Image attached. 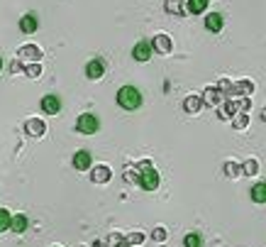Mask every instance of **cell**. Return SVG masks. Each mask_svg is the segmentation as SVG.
Returning a JSON list of instances; mask_svg holds the SVG:
<instances>
[{"label":"cell","instance_id":"obj_1","mask_svg":"<svg viewBox=\"0 0 266 247\" xmlns=\"http://www.w3.org/2000/svg\"><path fill=\"white\" fill-rule=\"evenodd\" d=\"M142 103H144V95L137 86H122L118 91V105L122 110H137L142 108Z\"/></svg>","mask_w":266,"mask_h":247},{"label":"cell","instance_id":"obj_2","mask_svg":"<svg viewBox=\"0 0 266 247\" xmlns=\"http://www.w3.org/2000/svg\"><path fill=\"white\" fill-rule=\"evenodd\" d=\"M76 130L81 135H95L100 130V118L95 113H81L78 120H76Z\"/></svg>","mask_w":266,"mask_h":247},{"label":"cell","instance_id":"obj_3","mask_svg":"<svg viewBox=\"0 0 266 247\" xmlns=\"http://www.w3.org/2000/svg\"><path fill=\"white\" fill-rule=\"evenodd\" d=\"M137 184L142 186L144 191H156L159 184H161V176H159V171H156L154 166H149V169H142V171H139Z\"/></svg>","mask_w":266,"mask_h":247},{"label":"cell","instance_id":"obj_4","mask_svg":"<svg viewBox=\"0 0 266 247\" xmlns=\"http://www.w3.org/2000/svg\"><path fill=\"white\" fill-rule=\"evenodd\" d=\"M151 49L166 57V54L174 52V42H171V37H169L166 32H159V34H154V39H151Z\"/></svg>","mask_w":266,"mask_h":247},{"label":"cell","instance_id":"obj_5","mask_svg":"<svg viewBox=\"0 0 266 247\" xmlns=\"http://www.w3.org/2000/svg\"><path fill=\"white\" fill-rule=\"evenodd\" d=\"M42 113H47V115H57L61 113V98L57 93H47L44 98H42Z\"/></svg>","mask_w":266,"mask_h":247},{"label":"cell","instance_id":"obj_6","mask_svg":"<svg viewBox=\"0 0 266 247\" xmlns=\"http://www.w3.org/2000/svg\"><path fill=\"white\" fill-rule=\"evenodd\" d=\"M151 54H154V49H151V42H147V39H139V42L134 44V49H132V57H134L137 62H149Z\"/></svg>","mask_w":266,"mask_h":247},{"label":"cell","instance_id":"obj_7","mask_svg":"<svg viewBox=\"0 0 266 247\" xmlns=\"http://www.w3.org/2000/svg\"><path fill=\"white\" fill-rule=\"evenodd\" d=\"M225 27V15L222 12H207L205 15V30L212 32V34H217V32H222Z\"/></svg>","mask_w":266,"mask_h":247},{"label":"cell","instance_id":"obj_8","mask_svg":"<svg viewBox=\"0 0 266 247\" xmlns=\"http://www.w3.org/2000/svg\"><path fill=\"white\" fill-rule=\"evenodd\" d=\"M86 76H88L90 81L103 79V76H105V62H103V59H90V62L86 64Z\"/></svg>","mask_w":266,"mask_h":247},{"label":"cell","instance_id":"obj_9","mask_svg":"<svg viewBox=\"0 0 266 247\" xmlns=\"http://www.w3.org/2000/svg\"><path fill=\"white\" fill-rule=\"evenodd\" d=\"M71 162H73V169H78V171H88L90 164H93V157H90L88 150H78Z\"/></svg>","mask_w":266,"mask_h":247},{"label":"cell","instance_id":"obj_10","mask_svg":"<svg viewBox=\"0 0 266 247\" xmlns=\"http://www.w3.org/2000/svg\"><path fill=\"white\" fill-rule=\"evenodd\" d=\"M90 179H93L95 184H108V181L113 179V171H110V166H108V164H98V166H93Z\"/></svg>","mask_w":266,"mask_h":247},{"label":"cell","instance_id":"obj_11","mask_svg":"<svg viewBox=\"0 0 266 247\" xmlns=\"http://www.w3.org/2000/svg\"><path fill=\"white\" fill-rule=\"evenodd\" d=\"M200 100H203V105H220L225 100V95L217 91L215 86H207L205 91L200 93Z\"/></svg>","mask_w":266,"mask_h":247},{"label":"cell","instance_id":"obj_12","mask_svg":"<svg viewBox=\"0 0 266 247\" xmlns=\"http://www.w3.org/2000/svg\"><path fill=\"white\" fill-rule=\"evenodd\" d=\"M254 88H257V83H254L252 79H239V81L232 83V93H235V95H252Z\"/></svg>","mask_w":266,"mask_h":247},{"label":"cell","instance_id":"obj_13","mask_svg":"<svg viewBox=\"0 0 266 247\" xmlns=\"http://www.w3.org/2000/svg\"><path fill=\"white\" fill-rule=\"evenodd\" d=\"M37 27H39V20H37V15H34V12L22 15V20H20V30L25 32V34H34Z\"/></svg>","mask_w":266,"mask_h":247},{"label":"cell","instance_id":"obj_14","mask_svg":"<svg viewBox=\"0 0 266 247\" xmlns=\"http://www.w3.org/2000/svg\"><path fill=\"white\" fill-rule=\"evenodd\" d=\"M25 132L32 135V137H42V135L47 132V125L42 123L39 118H30V120L25 123Z\"/></svg>","mask_w":266,"mask_h":247},{"label":"cell","instance_id":"obj_15","mask_svg":"<svg viewBox=\"0 0 266 247\" xmlns=\"http://www.w3.org/2000/svg\"><path fill=\"white\" fill-rule=\"evenodd\" d=\"M17 54H20V59H30V62H34V64L42 59V49H39L37 44H25Z\"/></svg>","mask_w":266,"mask_h":247},{"label":"cell","instance_id":"obj_16","mask_svg":"<svg viewBox=\"0 0 266 247\" xmlns=\"http://www.w3.org/2000/svg\"><path fill=\"white\" fill-rule=\"evenodd\" d=\"M200 108H203V100H200V95H188V98L183 100V110H186V113H191V115L200 113Z\"/></svg>","mask_w":266,"mask_h":247},{"label":"cell","instance_id":"obj_17","mask_svg":"<svg viewBox=\"0 0 266 247\" xmlns=\"http://www.w3.org/2000/svg\"><path fill=\"white\" fill-rule=\"evenodd\" d=\"M249 196H252L254 203H266V181H259V184L252 186Z\"/></svg>","mask_w":266,"mask_h":247},{"label":"cell","instance_id":"obj_18","mask_svg":"<svg viewBox=\"0 0 266 247\" xmlns=\"http://www.w3.org/2000/svg\"><path fill=\"white\" fill-rule=\"evenodd\" d=\"M207 2H210V0H188V2H186V7H183V12L188 10L191 15H200V12H205Z\"/></svg>","mask_w":266,"mask_h":247},{"label":"cell","instance_id":"obj_19","mask_svg":"<svg viewBox=\"0 0 266 247\" xmlns=\"http://www.w3.org/2000/svg\"><path fill=\"white\" fill-rule=\"evenodd\" d=\"M237 113H242L239 100H225V105H222V110H220V118H232Z\"/></svg>","mask_w":266,"mask_h":247},{"label":"cell","instance_id":"obj_20","mask_svg":"<svg viewBox=\"0 0 266 247\" xmlns=\"http://www.w3.org/2000/svg\"><path fill=\"white\" fill-rule=\"evenodd\" d=\"M27 225H30V220H27V216H12V220H10V230L12 233H25L27 230Z\"/></svg>","mask_w":266,"mask_h":247},{"label":"cell","instance_id":"obj_21","mask_svg":"<svg viewBox=\"0 0 266 247\" xmlns=\"http://www.w3.org/2000/svg\"><path fill=\"white\" fill-rule=\"evenodd\" d=\"M222 169H225V174H227L230 179H239V176H242V164H239V162H232V159H227Z\"/></svg>","mask_w":266,"mask_h":247},{"label":"cell","instance_id":"obj_22","mask_svg":"<svg viewBox=\"0 0 266 247\" xmlns=\"http://www.w3.org/2000/svg\"><path fill=\"white\" fill-rule=\"evenodd\" d=\"M249 113H237V115H232V127H235L237 132H242V130H247L249 127Z\"/></svg>","mask_w":266,"mask_h":247},{"label":"cell","instance_id":"obj_23","mask_svg":"<svg viewBox=\"0 0 266 247\" xmlns=\"http://www.w3.org/2000/svg\"><path fill=\"white\" fill-rule=\"evenodd\" d=\"M242 174L244 176H257L259 174V162L257 159H244L242 162Z\"/></svg>","mask_w":266,"mask_h":247},{"label":"cell","instance_id":"obj_24","mask_svg":"<svg viewBox=\"0 0 266 247\" xmlns=\"http://www.w3.org/2000/svg\"><path fill=\"white\" fill-rule=\"evenodd\" d=\"M183 245L186 247H203V235L200 233H188L183 238Z\"/></svg>","mask_w":266,"mask_h":247},{"label":"cell","instance_id":"obj_25","mask_svg":"<svg viewBox=\"0 0 266 247\" xmlns=\"http://www.w3.org/2000/svg\"><path fill=\"white\" fill-rule=\"evenodd\" d=\"M10 220H12L10 211H7V208H0V233L10 230Z\"/></svg>","mask_w":266,"mask_h":247},{"label":"cell","instance_id":"obj_26","mask_svg":"<svg viewBox=\"0 0 266 247\" xmlns=\"http://www.w3.org/2000/svg\"><path fill=\"white\" fill-rule=\"evenodd\" d=\"M166 238H169V233H166V228H161V225H156V228H154V233H151V240H154V243H166Z\"/></svg>","mask_w":266,"mask_h":247},{"label":"cell","instance_id":"obj_27","mask_svg":"<svg viewBox=\"0 0 266 247\" xmlns=\"http://www.w3.org/2000/svg\"><path fill=\"white\" fill-rule=\"evenodd\" d=\"M232 83H235V81H230V79H220L215 88L222 93V95H227V93H232Z\"/></svg>","mask_w":266,"mask_h":247},{"label":"cell","instance_id":"obj_28","mask_svg":"<svg viewBox=\"0 0 266 247\" xmlns=\"http://www.w3.org/2000/svg\"><path fill=\"white\" fill-rule=\"evenodd\" d=\"M25 71H27L30 79H39V76H42V66H39V64H30Z\"/></svg>","mask_w":266,"mask_h":247},{"label":"cell","instance_id":"obj_29","mask_svg":"<svg viewBox=\"0 0 266 247\" xmlns=\"http://www.w3.org/2000/svg\"><path fill=\"white\" fill-rule=\"evenodd\" d=\"M142 240H144V235H142V233H132V235H130V243H134V245H139Z\"/></svg>","mask_w":266,"mask_h":247},{"label":"cell","instance_id":"obj_30","mask_svg":"<svg viewBox=\"0 0 266 247\" xmlns=\"http://www.w3.org/2000/svg\"><path fill=\"white\" fill-rule=\"evenodd\" d=\"M262 120H264V123H266V108H264V113H262Z\"/></svg>","mask_w":266,"mask_h":247},{"label":"cell","instance_id":"obj_31","mask_svg":"<svg viewBox=\"0 0 266 247\" xmlns=\"http://www.w3.org/2000/svg\"><path fill=\"white\" fill-rule=\"evenodd\" d=\"M0 71H2V57H0Z\"/></svg>","mask_w":266,"mask_h":247},{"label":"cell","instance_id":"obj_32","mask_svg":"<svg viewBox=\"0 0 266 247\" xmlns=\"http://www.w3.org/2000/svg\"><path fill=\"white\" fill-rule=\"evenodd\" d=\"M54 247H59V245H54Z\"/></svg>","mask_w":266,"mask_h":247}]
</instances>
